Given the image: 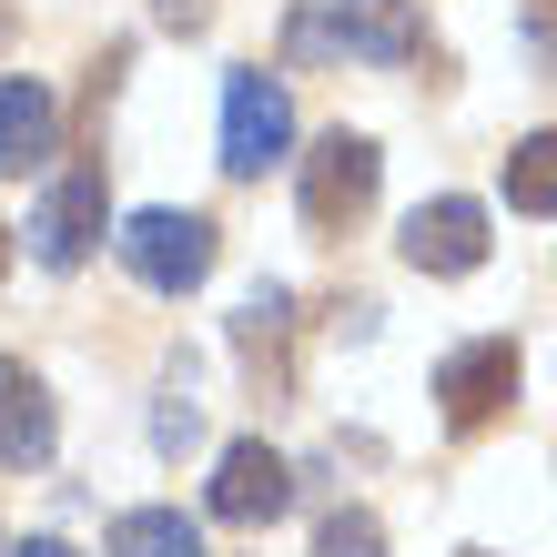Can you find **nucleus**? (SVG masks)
<instances>
[{
	"mask_svg": "<svg viewBox=\"0 0 557 557\" xmlns=\"http://www.w3.org/2000/svg\"><path fill=\"white\" fill-rule=\"evenodd\" d=\"M284 152H294V102H284V82H274V72H234V82H223V173L253 183V173H274Z\"/></svg>",
	"mask_w": 557,
	"mask_h": 557,
	"instance_id": "obj_1",
	"label": "nucleus"
},
{
	"mask_svg": "<svg viewBox=\"0 0 557 557\" xmlns=\"http://www.w3.org/2000/svg\"><path fill=\"white\" fill-rule=\"evenodd\" d=\"M122 264H133L152 294H193L213 274V223L203 213H133L122 223Z\"/></svg>",
	"mask_w": 557,
	"mask_h": 557,
	"instance_id": "obj_2",
	"label": "nucleus"
},
{
	"mask_svg": "<svg viewBox=\"0 0 557 557\" xmlns=\"http://www.w3.org/2000/svg\"><path fill=\"white\" fill-rule=\"evenodd\" d=\"M375 173H385V152L366 133H324L305 152V223L314 234H345V223L375 203Z\"/></svg>",
	"mask_w": 557,
	"mask_h": 557,
	"instance_id": "obj_3",
	"label": "nucleus"
},
{
	"mask_svg": "<svg viewBox=\"0 0 557 557\" xmlns=\"http://www.w3.org/2000/svg\"><path fill=\"white\" fill-rule=\"evenodd\" d=\"M436 406H446L456 436H476L486 416H507V406H517V345H507V335L456 345L446 366H436Z\"/></svg>",
	"mask_w": 557,
	"mask_h": 557,
	"instance_id": "obj_4",
	"label": "nucleus"
},
{
	"mask_svg": "<svg viewBox=\"0 0 557 557\" xmlns=\"http://www.w3.org/2000/svg\"><path fill=\"white\" fill-rule=\"evenodd\" d=\"M102 213H112V183H102V162H82V173H61L41 193V213H30V253H41L51 274H72L91 244H102Z\"/></svg>",
	"mask_w": 557,
	"mask_h": 557,
	"instance_id": "obj_5",
	"label": "nucleus"
},
{
	"mask_svg": "<svg viewBox=\"0 0 557 557\" xmlns=\"http://www.w3.org/2000/svg\"><path fill=\"white\" fill-rule=\"evenodd\" d=\"M284 507H294V467H284V456L264 436L223 446V467H213V517H223V528H274Z\"/></svg>",
	"mask_w": 557,
	"mask_h": 557,
	"instance_id": "obj_6",
	"label": "nucleus"
},
{
	"mask_svg": "<svg viewBox=\"0 0 557 557\" xmlns=\"http://www.w3.org/2000/svg\"><path fill=\"white\" fill-rule=\"evenodd\" d=\"M324 41H345V51H366V61H416V11L406 0H335V21H294V51H324Z\"/></svg>",
	"mask_w": 557,
	"mask_h": 557,
	"instance_id": "obj_7",
	"label": "nucleus"
},
{
	"mask_svg": "<svg viewBox=\"0 0 557 557\" xmlns=\"http://www.w3.org/2000/svg\"><path fill=\"white\" fill-rule=\"evenodd\" d=\"M406 264H416V274H476V264H486V203H467V193L416 203V213H406Z\"/></svg>",
	"mask_w": 557,
	"mask_h": 557,
	"instance_id": "obj_8",
	"label": "nucleus"
},
{
	"mask_svg": "<svg viewBox=\"0 0 557 557\" xmlns=\"http://www.w3.org/2000/svg\"><path fill=\"white\" fill-rule=\"evenodd\" d=\"M51 143H61V102H51V82L11 72V82H0V173H41Z\"/></svg>",
	"mask_w": 557,
	"mask_h": 557,
	"instance_id": "obj_9",
	"label": "nucleus"
},
{
	"mask_svg": "<svg viewBox=\"0 0 557 557\" xmlns=\"http://www.w3.org/2000/svg\"><path fill=\"white\" fill-rule=\"evenodd\" d=\"M51 396H41V375L21 366V355H0V467H41L51 456Z\"/></svg>",
	"mask_w": 557,
	"mask_h": 557,
	"instance_id": "obj_10",
	"label": "nucleus"
},
{
	"mask_svg": "<svg viewBox=\"0 0 557 557\" xmlns=\"http://www.w3.org/2000/svg\"><path fill=\"white\" fill-rule=\"evenodd\" d=\"M112 557H203V528L183 507H133L112 517Z\"/></svg>",
	"mask_w": 557,
	"mask_h": 557,
	"instance_id": "obj_11",
	"label": "nucleus"
},
{
	"mask_svg": "<svg viewBox=\"0 0 557 557\" xmlns=\"http://www.w3.org/2000/svg\"><path fill=\"white\" fill-rule=\"evenodd\" d=\"M507 203L517 213H557V133H528L507 152Z\"/></svg>",
	"mask_w": 557,
	"mask_h": 557,
	"instance_id": "obj_12",
	"label": "nucleus"
},
{
	"mask_svg": "<svg viewBox=\"0 0 557 557\" xmlns=\"http://www.w3.org/2000/svg\"><path fill=\"white\" fill-rule=\"evenodd\" d=\"M314 557H385V528L366 507H335L324 517V537H314Z\"/></svg>",
	"mask_w": 557,
	"mask_h": 557,
	"instance_id": "obj_13",
	"label": "nucleus"
},
{
	"mask_svg": "<svg viewBox=\"0 0 557 557\" xmlns=\"http://www.w3.org/2000/svg\"><path fill=\"white\" fill-rule=\"evenodd\" d=\"M152 11H162V30H203V11H213V0H152Z\"/></svg>",
	"mask_w": 557,
	"mask_h": 557,
	"instance_id": "obj_14",
	"label": "nucleus"
},
{
	"mask_svg": "<svg viewBox=\"0 0 557 557\" xmlns=\"http://www.w3.org/2000/svg\"><path fill=\"white\" fill-rule=\"evenodd\" d=\"M0 557H72L61 537H21V547H0Z\"/></svg>",
	"mask_w": 557,
	"mask_h": 557,
	"instance_id": "obj_15",
	"label": "nucleus"
},
{
	"mask_svg": "<svg viewBox=\"0 0 557 557\" xmlns=\"http://www.w3.org/2000/svg\"><path fill=\"white\" fill-rule=\"evenodd\" d=\"M0 274H11V234H0Z\"/></svg>",
	"mask_w": 557,
	"mask_h": 557,
	"instance_id": "obj_16",
	"label": "nucleus"
}]
</instances>
